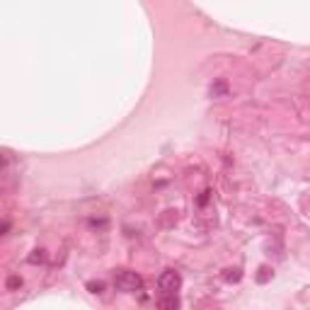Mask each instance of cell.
Masks as SVG:
<instances>
[{"label":"cell","mask_w":310,"mask_h":310,"mask_svg":"<svg viewBox=\"0 0 310 310\" xmlns=\"http://www.w3.org/2000/svg\"><path fill=\"white\" fill-rule=\"evenodd\" d=\"M179 286H182V276L175 269L162 271L160 276H158V288H160L162 293H177Z\"/></svg>","instance_id":"obj_2"},{"label":"cell","mask_w":310,"mask_h":310,"mask_svg":"<svg viewBox=\"0 0 310 310\" xmlns=\"http://www.w3.org/2000/svg\"><path fill=\"white\" fill-rule=\"evenodd\" d=\"M87 288H90V291H92V293H99V291H102V283H90V286H87Z\"/></svg>","instance_id":"obj_6"},{"label":"cell","mask_w":310,"mask_h":310,"mask_svg":"<svg viewBox=\"0 0 310 310\" xmlns=\"http://www.w3.org/2000/svg\"><path fill=\"white\" fill-rule=\"evenodd\" d=\"M114 286H117L119 291H124V293H136V291L143 288V279H141V274H136V271L122 269L114 274Z\"/></svg>","instance_id":"obj_1"},{"label":"cell","mask_w":310,"mask_h":310,"mask_svg":"<svg viewBox=\"0 0 310 310\" xmlns=\"http://www.w3.org/2000/svg\"><path fill=\"white\" fill-rule=\"evenodd\" d=\"M158 308L175 310V308H179V300L175 298V293H165V298H160V300H158Z\"/></svg>","instance_id":"obj_3"},{"label":"cell","mask_w":310,"mask_h":310,"mask_svg":"<svg viewBox=\"0 0 310 310\" xmlns=\"http://www.w3.org/2000/svg\"><path fill=\"white\" fill-rule=\"evenodd\" d=\"M29 262H32V264H37V262H44V252H41V250H34V255L29 257Z\"/></svg>","instance_id":"obj_4"},{"label":"cell","mask_w":310,"mask_h":310,"mask_svg":"<svg viewBox=\"0 0 310 310\" xmlns=\"http://www.w3.org/2000/svg\"><path fill=\"white\" fill-rule=\"evenodd\" d=\"M20 279H17V276H13V279H10V281H8V288H17V286H20Z\"/></svg>","instance_id":"obj_5"}]
</instances>
